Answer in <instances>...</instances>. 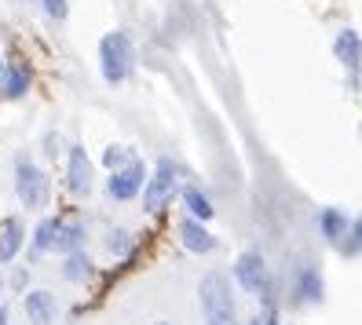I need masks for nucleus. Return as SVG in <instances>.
Listing matches in <instances>:
<instances>
[{"mask_svg": "<svg viewBox=\"0 0 362 325\" xmlns=\"http://www.w3.org/2000/svg\"><path fill=\"white\" fill-rule=\"evenodd\" d=\"M198 300H202L205 325H238V307H234V289L227 274L209 271L198 285Z\"/></svg>", "mask_w": 362, "mask_h": 325, "instance_id": "obj_1", "label": "nucleus"}, {"mask_svg": "<svg viewBox=\"0 0 362 325\" xmlns=\"http://www.w3.org/2000/svg\"><path fill=\"white\" fill-rule=\"evenodd\" d=\"M99 66H103V77L110 81V84H121V81H129L132 77V66H136V52H132V40L129 33H106L99 40Z\"/></svg>", "mask_w": 362, "mask_h": 325, "instance_id": "obj_2", "label": "nucleus"}, {"mask_svg": "<svg viewBox=\"0 0 362 325\" xmlns=\"http://www.w3.org/2000/svg\"><path fill=\"white\" fill-rule=\"evenodd\" d=\"M15 194H18V201H23L26 208H45L48 205V194H52L48 176L37 165L18 161V168H15Z\"/></svg>", "mask_w": 362, "mask_h": 325, "instance_id": "obj_3", "label": "nucleus"}, {"mask_svg": "<svg viewBox=\"0 0 362 325\" xmlns=\"http://www.w3.org/2000/svg\"><path fill=\"white\" fill-rule=\"evenodd\" d=\"M234 281L252 292V296H264L267 285H271V274H267V264L260 252H242L238 259H234Z\"/></svg>", "mask_w": 362, "mask_h": 325, "instance_id": "obj_4", "label": "nucleus"}, {"mask_svg": "<svg viewBox=\"0 0 362 325\" xmlns=\"http://www.w3.org/2000/svg\"><path fill=\"white\" fill-rule=\"evenodd\" d=\"M173 194H176V168L168 165V161H161L158 172L143 187V208L146 212H158V208H165L168 201H173Z\"/></svg>", "mask_w": 362, "mask_h": 325, "instance_id": "obj_5", "label": "nucleus"}, {"mask_svg": "<svg viewBox=\"0 0 362 325\" xmlns=\"http://www.w3.org/2000/svg\"><path fill=\"white\" fill-rule=\"evenodd\" d=\"M151 179L146 176V168H143V161L136 158V161H129L124 168H117L114 176H110V183H106V190H110V198L114 201H132L136 194L143 190V183Z\"/></svg>", "mask_w": 362, "mask_h": 325, "instance_id": "obj_6", "label": "nucleus"}, {"mask_svg": "<svg viewBox=\"0 0 362 325\" xmlns=\"http://www.w3.org/2000/svg\"><path fill=\"white\" fill-rule=\"evenodd\" d=\"M66 187L74 198H84L92 190V161L84 154V146H70V161H66Z\"/></svg>", "mask_w": 362, "mask_h": 325, "instance_id": "obj_7", "label": "nucleus"}, {"mask_svg": "<svg viewBox=\"0 0 362 325\" xmlns=\"http://www.w3.org/2000/svg\"><path fill=\"white\" fill-rule=\"evenodd\" d=\"M333 55L340 59V66H344L351 77H358V70H362V37L355 30H340L333 37Z\"/></svg>", "mask_w": 362, "mask_h": 325, "instance_id": "obj_8", "label": "nucleus"}, {"mask_svg": "<svg viewBox=\"0 0 362 325\" xmlns=\"http://www.w3.org/2000/svg\"><path fill=\"white\" fill-rule=\"evenodd\" d=\"M180 242H183L187 252H198V256H205V252L216 249V237H212V234L205 230V223L194 220V215H187V220H183V227H180Z\"/></svg>", "mask_w": 362, "mask_h": 325, "instance_id": "obj_9", "label": "nucleus"}, {"mask_svg": "<svg viewBox=\"0 0 362 325\" xmlns=\"http://www.w3.org/2000/svg\"><path fill=\"white\" fill-rule=\"evenodd\" d=\"M55 314H59V303H55V296H52L48 289L26 292V318H30L33 325H52Z\"/></svg>", "mask_w": 362, "mask_h": 325, "instance_id": "obj_10", "label": "nucleus"}, {"mask_svg": "<svg viewBox=\"0 0 362 325\" xmlns=\"http://www.w3.org/2000/svg\"><path fill=\"white\" fill-rule=\"evenodd\" d=\"M23 242H26V227H23V220H4L0 223V264H11V259L18 256V249H23Z\"/></svg>", "mask_w": 362, "mask_h": 325, "instance_id": "obj_11", "label": "nucleus"}, {"mask_svg": "<svg viewBox=\"0 0 362 325\" xmlns=\"http://www.w3.org/2000/svg\"><path fill=\"white\" fill-rule=\"evenodd\" d=\"M183 205H187V215H194V220H202V223L216 215V205H212L198 187H187L183 190Z\"/></svg>", "mask_w": 362, "mask_h": 325, "instance_id": "obj_12", "label": "nucleus"}, {"mask_svg": "<svg viewBox=\"0 0 362 325\" xmlns=\"http://www.w3.org/2000/svg\"><path fill=\"white\" fill-rule=\"evenodd\" d=\"M318 227H322L326 242H340V237L348 234V215L340 212V208H326L322 215H318Z\"/></svg>", "mask_w": 362, "mask_h": 325, "instance_id": "obj_13", "label": "nucleus"}, {"mask_svg": "<svg viewBox=\"0 0 362 325\" xmlns=\"http://www.w3.org/2000/svg\"><path fill=\"white\" fill-rule=\"evenodd\" d=\"M296 300H308V303L322 300V278H318L315 267L300 271V278H296Z\"/></svg>", "mask_w": 362, "mask_h": 325, "instance_id": "obj_14", "label": "nucleus"}, {"mask_svg": "<svg viewBox=\"0 0 362 325\" xmlns=\"http://www.w3.org/2000/svg\"><path fill=\"white\" fill-rule=\"evenodd\" d=\"M30 88V73L23 66H8L4 70V99H23Z\"/></svg>", "mask_w": 362, "mask_h": 325, "instance_id": "obj_15", "label": "nucleus"}, {"mask_svg": "<svg viewBox=\"0 0 362 325\" xmlns=\"http://www.w3.org/2000/svg\"><path fill=\"white\" fill-rule=\"evenodd\" d=\"M81 242H84V230H81V227H66V223H62V227H59V234H55V249H52V252L70 256V252H77V249H81Z\"/></svg>", "mask_w": 362, "mask_h": 325, "instance_id": "obj_16", "label": "nucleus"}, {"mask_svg": "<svg viewBox=\"0 0 362 325\" xmlns=\"http://www.w3.org/2000/svg\"><path fill=\"white\" fill-rule=\"evenodd\" d=\"M59 220H45L37 230H33V252L40 256V252H52L55 249V234H59Z\"/></svg>", "mask_w": 362, "mask_h": 325, "instance_id": "obj_17", "label": "nucleus"}, {"mask_svg": "<svg viewBox=\"0 0 362 325\" xmlns=\"http://www.w3.org/2000/svg\"><path fill=\"white\" fill-rule=\"evenodd\" d=\"M62 274H66L70 281H84V278H92V259L77 249V252H70V256H66V267H62Z\"/></svg>", "mask_w": 362, "mask_h": 325, "instance_id": "obj_18", "label": "nucleus"}, {"mask_svg": "<svg viewBox=\"0 0 362 325\" xmlns=\"http://www.w3.org/2000/svg\"><path fill=\"white\" fill-rule=\"evenodd\" d=\"M129 161H136V154H132L129 146H110V150L103 154V165H106V168H114V172H117V168H124Z\"/></svg>", "mask_w": 362, "mask_h": 325, "instance_id": "obj_19", "label": "nucleus"}, {"mask_svg": "<svg viewBox=\"0 0 362 325\" xmlns=\"http://www.w3.org/2000/svg\"><path fill=\"white\" fill-rule=\"evenodd\" d=\"M106 245H110V252L124 256L132 249V237H129V230H110V242H106Z\"/></svg>", "mask_w": 362, "mask_h": 325, "instance_id": "obj_20", "label": "nucleus"}, {"mask_svg": "<svg viewBox=\"0 0 362 325\" xmlns=\"http://www.w3.org/2000/svg\"><path fill=\"white\" fill-rule=\"evenodd\" d=\"M52 18H66V0H40Z\"/></svg>", "mask_w": 362, "mask_h": 325, "instance_id": "obj_21", "label": "nucleus"}, {"mask_svg": "<svg viewBox=\"0 0 362 325\" xmlns=\"http://www.w3.org/2000/svg\"><path fill=\"white\" fill-rule=\"evenodd\" d=\"M355 237H358V245H362V220L355 223Z\"/></svg>", "mask_w": 362, "mask_h": 325, "instance_id": "obj_22", "label": "nucleus"}, {"mask_svg": "<svg viewBox=\"0 0 362 325\" xmlns=\"http://www.w3.org/2000/svg\"><path fill=\"white\" fill-rule=\"evenodd\" d=\"M0 325H8V307H0Z\"/></svg>", "mask_w": 362, "mask_h": 325, "instance_id": "obj_23", "label": "nucleus"}, {"mask_svg": "<svg viewBox=\"0 0 362 325\" xmlns=\"http://www.w3.org/2000/svg\"><path fill=\"white\" fill-rule=\"evenodd\" d=\"M154 325H173V321H154Z\"/></svg>", "mask_w": 362, "mask_h": 325, "instance_id": "obj_24", "label": "nucleus"}, {"mask_svg": "<svg viewBox=\"0 0 362 325\" xmlns=\"http://www.w3.org/2000/svg\"><path fill=\"white\" fill-rule=\"evenodd\" d=\"M0 285H4V278H0Z\"/></svg>", "mask_w": 362, "mask_h": 325, "instance_id": "obj_25", "label": "nucleus"}]
</instances>
